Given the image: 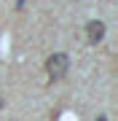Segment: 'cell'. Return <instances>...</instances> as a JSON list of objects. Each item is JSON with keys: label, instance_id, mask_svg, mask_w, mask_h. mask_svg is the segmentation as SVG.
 <instances>
[{"label": "cell", "instance_id": "1", "mask_svg": "<svg viewBox=\"0 0 118 121\" xmlns=\"http://www.w3.org/2000/svg\"><path fill=\"white\" fill-rule=\"evenodd\" d=\"M67 67H70V56L62 54V51L51 54V56L46 59V73H48V78H51V81L65 78V75H67Z\"/></svg>", "mask_w": 118, "mask_h": 121}, {"label": "cell", "instance_id": "2", "mask_svg": "<svg viewBox=\"0 0 118 121\" xmlns=\"http://www.w3.org/2000/svg\"><path fill=\"white\" fill-rule=\"evenodd\" d=\"M105 32H107V27L102 19H91V22L86 24V38H89V43H99V40H105Z\"/></svg>", "mask_w": 118, "mask_h": 121}, {"label": "cell", "instance_id": "3", "mask_svg": "<svg viewBox=\"0 0 118 121\" xmlns=\"http://www.w3.org/2000/svg\"><path fill=\"white\" fill-rule=\"evenodd\" d=\"M94 121H107V118H105V116H97V118H94Z\"/></svg>", "mask_w": 118, "mask_h": 121}, {"label": "cell", "instance_id": "4", "mask_svg": "<svg viewBox=\"0 0 118 121\" xmlns=\"http://www.w3.org/2000/svg\"><path fill=\"white\" fill-rule=\"evenodd\" d=\"M0 108H3V99H0Z\"/></svg>", "mask_w": 118, "mask_h": 121}]
</instances>
